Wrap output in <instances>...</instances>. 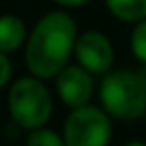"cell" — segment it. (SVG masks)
Wrapping results in <instances>:
<instances>
[{
    "label": "cell",
    "mask_w": 146,
    "mask_h": 146,
    "mask_svg": "<svg viewBox=\"0 0 146 146\" xmlns=\"http://www.w3.org/2000/svg\"><path fill=\"white\" fill-rule=\"evenodd\" d=\"M102 109L117 120H137L146 107V68L109 70L100 83Z\"/></svg>",
    "instance_id": "2"
},
{
    "label": "cell",
    "mask_w": 146,
    "mask_h": 146,
    "mask_svg": "<svg viewBox=\"0 0 146 146\" xmlns=\"http://www.w3.org/2000/svg\"><path fill=\"white\" fill-rule=\"evenodd\" d=\"M129 46H131L133 56L143 65H146V19L137 22V26L133 28L131 37H129Z\"/></svg>",
    "instance_id": "10"
},
{
    "label": "cell",
    "mask_w": 146,
    "mask_h": 146,
    "mask_svg": "<svg viewBox=\"0 0 146 146\" xmlns=\"http://www.w3.org/2000/svg\"><path fill=\"white\" fill-rule=\"evenodd\" d=\"M7 107L11 120L21 129L43 128L52 117V96L43 80L35 76L19 78L7 93Z\"/></svg>",
    "instance_id": "3"
},
{
    "label": "cell",
    "mask_w": 146,
    "mask_h": 146,
    "mask_svg": "<svg viewBox=\"0 0 146 146\" xmlns=\"http://www.w3.org/2000/svg\"><path fill=\"white\" fill-rule=\"evenodd\" d=\"M78 39L76 21L67 11H50L33 26L26 41V67L39 80H52L68 65Z\"/></svg>",
    "instance_id": "1"
},
{
    "label": "cell",
    "mask_w": 146,
    "mask_h": 146,
    "mask_svg": "<svg viewBox=\"0 0 146 146\" xmlns=\"http://www.w3.org/2000/svg\"><path fill=\"white\" fill-rule=\"evenodd\" d=\"M52 2H56L61 7H78V6H83L85 2H89V0H52Z\"/></svg>",
    "instance_id": "12"
},
{
    "label": "cell",
    "mask_w": 146,
    "mask_h": 146,
    "mask_svg": "<svg viewBox=\"0 0 146 146\" xmlns=\"http://www.w3.org/2000/svg\"><path fill=\"white\" fill-rule=\"evenodd\" d=\"M65 146H107L111 141V117L96 106L72 109L63 124Z\"/></svg>",
    "instance_id": "4"
},
{
    "label": "cell",
    "mask_w": 146,
    "mask_h": 146,
    "mask_svg": "<svg viewBox=\"0 0 146 146\" xmlns=\"http://www.w3.org/2000/svg\"><path fill=\"white\" fill-rule=\"evenodd\" d=\"M26 41V24L17 15H0V52L11 54Z\"/></svg>",
    "instance_id": "7"
},
{
    "label": "cell",
    "mask_w": 146,
    "mask_h": 146,
    "mask_svg": "<svg viewBox=\"0 0 146 146\" xmlns=\"http://www.w3.org/2000/svg\"><path fill=\"white\" fill-rule=\"evenodd\" d=\"M144 117H146V107H144Z\"/></svg>",
    "instance_id": "14"
},
{
    "label": "cell",
    "mask_w": 146,
    "mask_h": 146,
    "mask_svg": "<svg viewBox=\"0 0 146 146\" xmlns=\"http://www.w3.org/2000/svg\"><path fill=\"white\" fill-rule=\"evenodd\" d=\"M74 56L78 65L91 74H107L113 67L115 50L109 37L102 32L89 30L78 35L74 44Z\"/></svg>",
    "instance_id": "5"
},
{
    "label": "cell",
    "mask_w": 146,
    "mask_h": 146,
    "mask_svg": "<svg viewBox=\"0 0 146 146\" xmlns=\"http://www.w3.org/2000/svg\"><path fill=\"white\" fill-rule=\"evenodd\" d=\"M124 146H146L144 141H139V139H133V141H128Z\"/></svg>",
    "instance_id": "13"
},
{
    "label": "cell",
    "mask_w": 146,
    "mask_h": 146,
    "mask_svg": "<svg viewBox=\"0 0 146 146\" xmlns=\"http://www.w3.org/2000/svg\"><path fill=\"white\" fill-rule=\"evenodd\" d=\"M106 6L122 22H141L146 19V0H106Z\"/></svg>",
    "instance_id": "8"
},
{
    "label": "cell",
    "mask_w": 146,
    "mask_h": 146,
    "mask_svg": "<svg viewBox=\"0 0 146 146\" xmlns=\"http://www.w3.org/2000/svg\"><path fill=\"white\" fill-rule=\"evenodd\" d=\"M26 146H65L63 135L50 128H37L32 129L26 137Z\"/></svg>",
    "instance_id": "9"
},
{
    "label": "cell",
    "mask_w": 146,
    "mask_h": 146,
    "mask_svg": "<svg viewBox=\"0 0 146 146\" xmlns=\"http://www.w3.org/2000/svg\"><path fill=\"white\" fill-rule=\"evenodd\" d=\"M56 91L59 100L70 109H78L89 104L94 91L93 74L80 65H67L56 76Z\"/></svg>",
    "instance_id": "6"
},
{
    "label": "cell",
    "mask_w": 146,
    "mask_h": 146,
    "mask_svg": "<svg viewBox=\"0 0 146 146\" xmlns=\"http://www.w3.org/2000/svg\"><path fill=\"white\" fill-rule=\"evenodd\" d=\"M11 70H13V67H11V61L7 57V54L0 52V91L7 85V82L11 78Z\"/></svg>",
    "instance_id": "11"
}]
</instances>
